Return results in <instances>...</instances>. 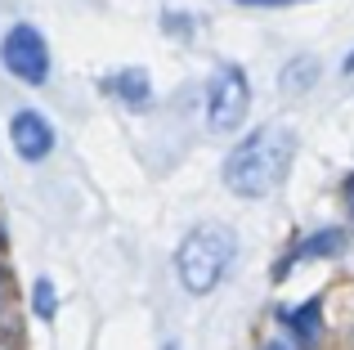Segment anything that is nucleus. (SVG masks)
<instances>
[{"label":"nucleus","instance_id":"5","mask_svg":"<svg viewBox=\"0 0 354 350\" xmlns=\"http://www.w3.org/2000/svg\"><path fill=\"white\" fill-rule=\"evenodd\" d=\"M9 140H14V153L23 162H45L54 153V126L45 122V113L23 108L9 117Z\"/></svg>","mask_w":354,"mask_h":350},{"label":"nucleus","instance_id":"11","mask_svg":"<svg viewBox=\"0 0 354 350\" xmlns=\"http://www.w3.org/2000/svg\"><path fill=\"white\" fill-rule=\"evenodd\" d=\"M234 5H247V9H278V5H305V0H234Z\"/></svg>","mask_w":354,"mask_h":350},{"label":"nucleus","instance_id":"3","mask_svg":"<svg viewBox=\"0 0 354 350\" xmlns=\"http://www.w3.org/2000/svg\"><path fill=\"white\" fill-rule=\"evenodd\" d=\"M251 108V81L247 72L238 68V63H225V68L211 77L207 86V126L216 135H229L242 126V117H247Z\"/></svg>","mask_w":354,"mask_h":350},{"label":"nucleus","instance_id":"15","mask_svg":"<svg viewBox=\"0 0 354 350\" xmlns=\"http://www.w3.org/2000/svg\"><path fill=\"white\" fill-rule=\"evenodd\" d=\"M0 306H5V283H0Z\"/></svg>","mask_w":354,"mask_h":350},{"label":"nucleus","instance_id":"14","mask_svg":"<svg viewBox=\"0 0 354 350\" xmlns=\"http://www.w3.org/2000/svg\"><path fill=\"white\" fill-rule=\"evenodd\" d=\"M265 350H292V346H287V342H274V346H265Z\"/></svg>","mask_w":354,"mask_h":350},{"label":"nucleus","instance_id":"16","mask_svg":"<svg viewBox=\"0 0 354 350\" xmlns=\"http://www.w3.org/2000/svg\"><path fill=\"white\" fill-rule=\"evenodd\" d=\"M166 350H180V346H166Z\"/></svg>","mask_w":354,"mask_h":350},{"label":"nucleus","instance_id":"12","mask_svg":"<svg viewBox=\"0 0 354 350\" xmlns=\"http://www.w3.org/2000/svg\"><path fill=\"white\" fill-rule=\"evenodd\" d=\"M346 202H350V216H354V180L346 184Z\"/></svg>","mask_w":354,"mask_h":350},{"label":"nucleus","instance_id":"10","mask_svg":"<svg viewBox=\"0 0 354 350\" xmlns=\"http://www.w3.org/2000/svg\"><path fill=\"white\" fill-rule=\"evenodd\" d=\"M32 310H36V319H54L59 297H54V283H50V279H36V288H32Z\"/></svg>","mask_w":354,"mask_h":350},{"label":"nucleus","instance_id":"8","mask_svg":"<svg viewBox=\"0 0 354 350\" xmlns=\"http://www.w3.org/2000/svg\"><path fill=\"white\" fill-rule=\"evenodd\" d=\"M283 324L296 333V342H301V346H314V342H319V333H323V301L310 297L305 306L283 310Z\"/></svg>","mask_w":354,"mask_h":350},{"label":"nucleus","instance_id":"4","mask_svg":"<svg viewBox=\"0 0 354 350\" xmlns=\"http://www.w3.org/2000/svg\"><path fill=\"white\" fill-rule=\"evenodd\" d=\"M0 59H5V68L14 72L18 81H27V86H45V81H50V45L27 23L9 27L5 45H0Z\"/></svg>","mask_w":354,"mask_h":350},{"label":"nucleus","instance_id":"9","mask_svg":"<svg viewBox=\"0 0 354 350\" xmlns=\"http://www.w3.org/2000/svg\"><path fill=\"white\" fill-rule=\"evenodd\" d=\"M314 77H319V63H314V59H296L292 68L283 72V90H292V95H296V90H305Z\"/></svg>","mask_w":354,"mask_h":350},{"label":"nucleus","instance_id":"1","mask_svg":"<svg viewBox=\"0 0 354 350\" xmlns=\"http://www.w3.org/2000/svg\"><path fill=\"white\" fill-rule=\"evenodd\" d=\"M296 162V135L292 126H256L247 140L225 158V184L238 198H269L287 180Z\"/></svg>","mask_w":354,"mask_h":350},{"label":"nucleus","instance_id":"6","mask_svg":"<svg viewBox=\"0 0 354 350\" xmlns=\"http://www.w3.org/2000/svg\"><path fill=\"white\" fill-rule=\"evenodd\" d=\"M341 247H346V234H341V229H319V234L301 238V243L292 247V256H287L283 265H274V279H287V270H292L296 261H319V256H337Z\"/></svg>","mask_w":354,"mask_h":350},{"label":"nucleus","instance_id":"13","mask_svg":"<svg viewBox=\"0 0 354 350\" xmlns=\"http://www.w3.org/2000/svg\"><path fill=\"white\" fill-rule=\"evenodd\" d=\"M341 68H346V77H350V72H354V54H350V59H346V63H341Z\"/></svg>","mask_w":354,"mask_h":350},{"label":"nucleus","instance_id":"2","mask_svg":"<svg viewBox=\"0 0 354 350\" xmlns=\"http://www.w3.org/2000/svg\"><path fill=\"white\" fill-rule=\"evenodd\" d=\"M238 256V238L229 225H198L184 234L180 252H175V274H180L184 292L193 297H207V292L220 288V279L229 274Z\"/></svg>","mask_w":354,"mask_h":350},{"label":"nucleus","instance_id":"7","mask_svg":"<svg viewBox=\"0 0 354 350\" xmlns=\"http://www.w3.org/2000/svg\"><path fill=\"white\" fill-rule=\"evenodd\" d=\"M104 90H108V95H117L126 108H144L148 99H153V81H148L144 68H121V72H113V77L104 81Z\"/></svg>","mask_w":354,"mask_h":350}]
</instances>
